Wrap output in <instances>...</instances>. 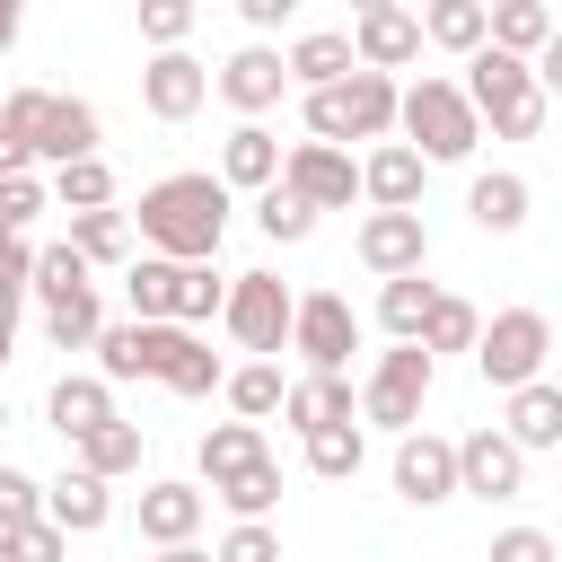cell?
<instances>
[{"label": "cell", "mask_w": 562, "mask_h": 562, "mask_svg": "<svg viewBox=\"0 0 562 562\" xmlns=\"http://www.w3.org/2000/svg\"><path fill=\"white\" fill-rule=\"evenodd\" d=\"M281 351H299L316 378H342L351 351H360L351 299H342V290H299V299H290V342H281Z\"/></svg>", "instance_id": "10"}, {"label": "cell", "mask_w": 562, "mask_h": 562, "mask_svg": "<svg viewBox=\"0 0 562 562\" xmlns=\"http://www.w3.org/2000/svg\"><path fill=\"white\" fill-rule=\"evenodd\" d=\"M395 492H404L413 509L457 501V439H439V430H395Z\"/></svg>", "instance_id": "12"}, {"label": "cell", "mask_w": 562, "mask_h": 562, "mask_svg": "<svg viewBox=\"0 0 562 562\" xmlns=\"http://www.w3.org/2000/svg\"><path fill=\"white\" fill-rule=\"evenodd\" d=\"M53 193H44V176L35 167H18V176H0V211H9V228H26L35 211H44Z\"/></svg>", "instance_id": "47"}, {"label": "cell", "mask_w": 562, "mask_h": 562, "mask_svg": "<svg viewBox=\"0 0 562 562\" xmlns=\"http://www.w3.org/2000/svg\"><path fill=\"white\" fill-rule=\"evenodd\" d=\"M483 44L536 61V53L553 44V9H544V0H483Z\"/></svg>", "instance_id": "23"}, {"label": "cell", "mask_w": 562, "mask_h": 562, "mask_svg": "<svg viewBox=\"0 0 562 562\" xmlns=\"http://www.w3.org/2000/svg\"><path fill=\"white\" fill-rule=\"evenodd\" d=\"M61 211H105L114 202V167L105 158H70V167H53V184H44Z\"/></svg>", "instance_id": "37"}, {"label": "cell", "mask_w": 562, "mask_h": 562, "mask_svg": "<svg viewBox=\"0 0 562 562\" xmlns=\"http://www.w3.org/2000/svg\"><path fill=\"white\" fill-rule=\"evenodd\" d=\"M430 299H439V281L395 272V281H378V325H386L395 342H413V334H422V316H430Z\"/></svg>", "instance_id": "34"}, {"label": "cell", "mask_w": 562, "mask_h": 562, "mask_svg": "<svg viewBox=\"0 0 562 562\" xmlns=\"http://www.w3.org/2000/svg\"><path fill=\"white\" fill-rule=\"evenodd\" d=\"M220 290H228V281H220L211 263H176V307H167V325H211V316H220Z\"/></svg>", "instance_id": "41"}, {"label": "cell", "mask_w": 562, "mask_h": 562, "mask_svg": "<svg viewBox=\"0 0 562 562\" xmlns=\"http://www.w3.org/2000/svg\"><path fill=\"white\" fill-rule=\"evenodd\" d=\"M281 386H290V378H281V360H246V369H228V378H220V395H228V413H237V422L281 413Z\"/></svg>", "instance_id": "35"}, {"label": "cell", "mask_w": 562, "mask_h": 562, "mask_svg": "<svg viewBox=\"0 0 562 562\" xmlns=\"http://www.w3.org/2000/svg\"><path fill=\"white\" fill-rule=\"evenodd\" d=\"M501 439H509L518 457H536V448H562V386H553V378H527V386H509V422H501Z\"/></svg>", "instance_id": "20"}, {"label": "cell", "mask_w": 562, "mask_h": 562, "mask_svg": "<svg viewBox=\"0 0 562 562\" xmlns=\"http://www.w3.org/2000/svg\"><path fill=\"white\" fill-rule=\"evenodd\" d=\"M281 422L307 439V430H334V422H360V395H351V378H290L281 386Z\"/></svg>", "instance_id": "19"}, {"label": "cell", "mask_w": 562, "mask_h": 562, "mask_svg": "<svg viewBox=\"0 0 562 562\" xmlns=\"http://www.w3.org/2000/svg\"><path fill=\"white\" fill-rule=\"evenodd\" d=\"M422 176H430V167H422L404 140H378V149L360 158V202H369V211H422Z\"/></svg>", "instance_id": "18"}, {"label": "cell", "mask_w": 562, "mask_h": 562, "mask_svg": "<svg viewBox=\"0 0 562 562\" xmlns=\"http://www.w3.org/2000/svg\"><path fill=\"white\" fill-rule=\"evenodd\" d=\"M281 70H290L299 88H334V79H342V70H360V61H351V35L316 26V35H299V44L281 53Z\"/></svg>", "instance_id": "30"}, {"label": "cell", "mask_w": 562, "mask_h": 562, "mask_svg": "<svg viewBox=\"0 0 562 562\" xmlns=\"http://www.w3.org/2000/svg\"><path fill=\"white\" fill-rule=\"evenodd\" d=\"M544 360H553V316L544 307H501L483 334H474V369L509 395V386H527V378H544Z\"/></svg>", "instance_id": "8"}, {"label": "cell", "mask_w": 562, "mask_h": 562, "mask_svg": "<svg viewBox=\"0 0 562 562\" xmlns=\"http://www.w3.org/2000/svg\"><path fill=\"white\" fill-rule=\"evenodd\" d=\"M527 202H536V184H527L518 167H492V176L465 184V211H474V228H492V237L527 228Z\"/></svg>", "instance_id": "25"}, {"label": "cell", "mask_w": 562, "mask_h": 562, "mask_svg": "<svg viewBox=\"0 0 562 562\" xmlns=\"http://www.w3.org/2000/svg\"><path fill=\"white\" fill-rule=\"evenodd\" d=\"M9 351H18V299L0 290V369H9Z\"/></svg>", "instance_id": "52"}, {"label": "cell", "mask_w": 562, "mask_h": 562, "mask_svg": "<svg viewBox=\"0 0 562 562\" xmlns=\"http://www.w3.org/2000/svg\"><path fill=\"white\" fill-rule=\"evenodd\" d=\"M193 18H202V0H140V44L149 53H176L193 35Z\"/></svg>", "instance_id": "43"}, {"label": "cell", "mask_w": 562, "mask_h": 562, "mask_svg": "<svg viewBox=\"0 0 562 562\" xmlns=\"http://www.w3.org/2000/svg\"><path fill=\"white\" fill-rule=\"evenodd\" d=\"M26 272H35V246H26L18 228H0V290H9V299H26Z\"/></svg>", "instance_id": "49"}, {"label": "cell", "mask_w": 562, "mask_h": 562, "mask_svg": "<svg viewBox=\"0 0 562 562\" xmlns=\"http://www.w3.org/2000/svg\"><path fill=\"white\" fill-rule=\"evenodd\" d=\"M413 18H422V44H439V53H457V61L483 44V0H422Z\"/></svg>", "instance_id": "33"}, {"label": "cell", "mask_w": 562, "mask_h": 562, "mask_svg": "<svg viewBox=\"0 0 562 562\" xmlns=\"http://www.w3.org/2000/svg\"><path fill=\"white\" fill-rule=\"evenodd\" d=\"M369 9H413V0H351V18H369Z\"/></svg>", "instance_id": "55"}, {"label": "cell", "mask_w": 562, "mask_h": 562, "mask_svg": "<svg viewBox=\"0 0 562 562\" xmlns=\"http://www.w3.org/2000/svg\"><path fill=\"white\" fill-rule=\"evenodd\" d=\"M202 509H211L202 483H149L140 492V536L149 544H193L202 536Z\"/></svg>", "instance_id": "22"}, {"label": "cell", "mask_w": 562, "mask_h": 562, "mask_svg": "<svg viewBox=\"0 0 562 562\" xmlns=\"http://www.w3.org/2000/svg\"><path fill=\"white\" fill-rule=\"evenodd\" d=\"M474 334H483V307H474V299H457V290H439L413 342H422V351L439 360V351H474Z\"/></svg>", "instance_id": "32"}, {"label": "cell", "mask_w": 562, "mask_h": 562, "mask_svg": "<svg viewBox=\"0 0 562 562\" xmlns=\"http://www.w3.org/2000/svg\"><path fill=\"white\" fill-rule=\"evenodd\" d=\"M272 176H281V140H272L263 123H237V132L220 140V184H228V193H263Z\"/></svg>", "instance_id": "24"}, {"label": "cell", "mask_w": 562, "mask_h": 562, "mask_svg": "<svg viewBox=\"0 0 562 562\" xmlns=\"http://www.w3.org/2000/svg\"><path fill=\"white\" fill-rule=\"evenodd\" d=\"M395 132H404V149H413L422 167H457V158H474V140H483L474 105H465L457 79H439V70H422L413 88H395Z\"/></svg>", "instance_id": "4"}, {"label": "cell", "mask_w": 562, "mask_h": 562, "mask_svg": "<svg viewBox=\"0 0 562 562\" xmlns=\"http://www.w3.org/2000/svg\"><path fill=\"white\" fill-rule=\"evenodd\" d=\"M457 97H465V105H474V123H492L501 140H536V132H544V79H536V61H518V53L474 44V53H465Z\"/></svg>", "instance_id": "3"}, {"label": "cell", "mask_w": 562, "mask_h": 562, "mask_svg": "<svg viewBox=\"0 0 562 562\" xmlns=\"http://www.w3.org/2000/svg\"><path fill=\"white\" fill-rule=\"evenodd\" d=\"M299 457H307V474H316V483H351V474L369 465V430H360V422L307 430V439H299Z\"/></svg>", "instance_id": "29"}, {"label": "cell", "mask_w": 562, "mask_h": 562, "mask_svg": "<svg viewBox=\"0 0 562 562\" xmlns=\"http://www.w3.org/2000/svg\"><path fill=\"white\" fill-rule=\"evenodd\" d=\"M492 562H562V544L544 527H501L492 536Z\"/></svg>", "instance_id": "48"}, {"label": "cell", "mask_w": 562, "mask_h": 562, "mask_svg": "<svg viewBox=\"0 0 562 562\" xmlns=\"http://www.w3.org/2000/svg\"><path fill=\"white\" fill-rule=\"evenodd\" d=\"M97 378L114 386V378H158L167 395H220V378H228V360L193 334V325H140V316H123V325H97Z\"/></svg>", "instance_id": "1"}, {"label": "cell", "mask_w": 562, "mask_h": 562, "mask_svg": "<svg viewBox=\"0 0 562 562\" xmlns=\"http://www.w3.org/2000/svg\"><path fill=\"white\" fill-rule=\"evenodd\" d=\"M457 492H474V501H518L527 492V457L501 439V422L457 439Z\"/></svg>", "instance_id": "13"}, {"label": "cell", "mask_w": 562, "mask_h": 562, "mask_svg": "<svg viewBox=\"0 0 562 562\" xmlns=\"http://www.w3.org/2000/svg\"><path fill=\"white\" fill-rule=\"evenodd\" d=\"M70 553V536L53 527V518H26V527H0V562H61Z\"/></svg>", "instance_id": "44"}, {"label": "cell", "mask_w": 562, "mask_h": 562, "mask_svg": "<svg viewBox=\"0 0 562 562\" xmlns=\"http://www.w3.org/2000/svg\"><path fill=\"white\" fill-rule=\"evenodd\" d=\"M26 290H35L44 307H61V299H79V290H97V281H88V263H79L70 246H35V272H26Z\"/></svg>", "instance_id": "40"}, {"label": "cell", "mask_w": 562, "mask_h": 562, "mask_svg": "<svg viewBox=\"0 0 562 562\" xmlns=\"http://www.w3.org/2000/svg\"><path fill=\"white\" fill-rule=\"evenodd\" d=\"M79 448V474H97V483H123V474H140V422H97L88 439H70Z\"/></svg>", "instance_id": "27"}, {"label": "cell", "mask_w": 562, "mask_h": 562, "mask_svg": "<svg viewBox=\"0 0 562 562\" xmlns=\"http://www.w3.org/2000/svg\"><path fill=\"white\" fill-rule=\"evenodd\" d=\"M0 228H9V211H0ZM18 237H26V228H18Z\"/></svg>", "instance_id": "57"}, {"label": "cell", "mask_w": 562, "mask_h": 562, "mask_svg": "<svg viewBox=\"0 0 562 562\" xmlns=\"http://www.w3.org/2000/svg\"><path fill=\"white\" fill-rule=\"evenodd\" d=\"M0 105H9V123L26 132V158H35V167H70V158H97V140H105V123H97V105H88V97L9 88Z\"/></svg>", "instance_id": "6"}, {"label": "cell", "mask_w": 562, "mask_h": 562, "mask_svg": "<svg viewBox=\"0 0 562 562\" xmlns=\"http://www.w3.org/2000/svg\"><path fill=\"white\" fill-rule=\"evenodd\" d=\"M123 220L140 228L149 255H167V263H211L220 237H228V184H220L211 167H184V176L140 184V211H123Z\"/></svg>", "instance_id": "2"}, {"label": "cell", "mask_w": 562, "mask_h": 562, "mask_svg": "<svg viewBox=\"0 0 562 562\" xmlns=\"http://www.w3.org/2000/svg\"><path fill=\"white\" fill-rule=\"evenodd\" d=\"M123 290H132V316H140V325H167V307H176V263H167V255H132Z\"/></svg>", "instance_id": "38"}, {"label": "cell", "mask_w": 562, "mask_h": 562, "mask_svg": "<svg viewBox=\"0 0 562 562\" xmlns=\"http://www.w3.org/2000/svg\"><path fill=\"white\" fill-rule=\"evenodd\" d=\"M351 255H360L378 281H395V272H422V263H430V228H422V211H369L360 237H351Z\"/></svg>", "instance_id": "14"}, {"label": "cell", "mask_w": 562, "mask_h": 562, "mask_svg": "<svg viewBox=\"0 0 562 562\" xmlns=\"http://www.w3.org/2000/svg\"><path fill=\"white\" fill-rule=\"evenodd\" d=\"M290 281L281 272H228V290H220V325H228V342L237 351H255V360H272L281 342H290Z\"/></svg>", "instance_id": "7"}, {"label": "cell", "mask_w": 562, "mask_h": 562, "mask_svg": "<svg viewBox=\"0 0 562 562\" xmlns=\"http://www.w3.org/2000/svg\"><path fill=\"white\" fill-rule=\"evenodd\" d=\"M149 562H211V553H202V544H158Z\"/></svg>", "instance_id": "54"}, {"label": "cell", "mask_w": 562, "mask_h": 562, "mask_svg": "<svg viewBox=\"0 0 562 562\" xmlns=\"http://www.w3.org/2000/svg\"><path fill=\"white\" fill-rule=\"evenodd\" d=\"M237 18H246V26H255V44H263L281 18H299V0H237Z\"/></svg>", "instance_id": "50"}, {"label": "cell", "mask_w": 562, "mask_h": 562, "mask_svg": "<svg viewBox=\"0 0 562 562\" xmlns=\"http://www.w3.org/2000/svg\"><path fill=\"white\" fill-rule=\"evenodd\" d=\"M18 26H26V0H0V53L18 44Z\"/></svg>", "instance_id": "53"}, {"label": "cell", "mask_w": 562, "mask_h": 562, "mask_svg": "<svg viewBox=\"0 0 562 562\" xmlns=\"http://www.w3.org/2000/svg\"><path fill=\"white\" fill-rule=\"evenodd\" d=\"M281 184L307 211H351L360 202V158L334 149V140H299V149H281Z\"/></svg>", "instance_id": "11"}, {"label": "cell", "mask_w": 562, "mask_h": 562, "mask_svg": "<svg viewBox=\"0 0 562 562\" xmlns=\"http://www.w3.org/2000/svg\"><path fill=\"white\" fill-rule=\"evenodd\" d=\"M61 246H70L88 272H97V263H132V220H123L114 202H105V211H70V237H61Z\"/></svg>", "instance_id": "28"}, {"label": "cell", "mask_w": 562, "mask_h": 562, "mask_svg": "<svg viewBox=\"0 0 562 562\" xmlns=\"http://www.w3.org/2000/svg\"><path fill=\"white\" fill-rule=\"evenodd\" d=\"M44 518H53L61 536H97V527L114 518V483H97V474H79V465H70V474H53V483H44Z\"/></svg>", "instance_id": "21"}, {"label": "cell", "mask_w": 562, "mask_h": 562, "mask_svg": "<svg viewBox=\"0 0 562 562\" xmlns=\"http://www.w3.org/2000/svg\"><path fill=\"white\" fill-rule=\"evenodd\" d=\"M97 325H105V307H97V290H79V299H61V307H44V342H53V351H88V342H97Z\"/></svg>", "instance_id": "42"}, {"label": "cell", "mask_w": 562, "mask_h": 562, "mask_svg": "<svg viewBox=\"0 0 562 562\" xmlns=\"http://www.w3.org/2000/svg\"><path fill=\"white\" fill-rule=\"evenodd\" d=\"M18 167H35V158H26V132H18L9 105H0V176H18Z\"/></svg>", "instance_id": "51"}, {"label": "cell", "mask_w": 562, "mask_h": 562, "mask_svg": "<svg viewBox=\"0 0 562 562\" xmlns=\"http://www.w3.org/2000/svg\"><path fill=\"white\" fill-rule=\"evenodd\" d=\"M255 228H263V237H272V246H299V237H307V228H316V211H307V202H299V193H290V184H281V176H272V184H263V193H255Z\"/></svg>", "instance_id": "39"}, {"label": "cell", "mask_w": 562, "mask_h": 562, "mask_svg": "<svg viewBox=\"0 0 562 562\" xmlns=\"http://www.w3.org/2000/svg\"><path fill=\"white\" fill-rule=\"evenodd\" d=\"M0 430H9V395H0Z\"/></svg>", "instance_id": "56"}, {"label": "cell", "mask_w": 562, "mask_h": 562, "mask_svg": "<svg viewBox=\"0 0 562 562\" xmlns=\"http://www.w3.org/2000/svg\"><path fill=\"white\" fill-rule=\"evenodd\" d=\"M211 501H220L228 518H272V501H281V457H255V465L220 474V483H211Z\"/></svg>", "instance_id": "31"}, {"label": "cell", "mask_w": 562, "mask_h": 562, "mask_svg": "<svg viewBox=\"0 0 562 562\" xmlns=\"http://www.w3.org/2000/svg\"><path fill=\"white\" fill-rule=\"evenodd\" d=\"M44 422H53L61 439H88L97 422H114V386H105V378H53Z\"/></svg>", "instance_id": "26"}, {"label": "cell", "mask_w": 562, "mask_h": 562, "mask_svg": "<svg viewBox=\"0 0 562 562\" xmlns=\"http://www.w3.org/2000/svg\"><path fill=\"white\" fill-rule=\"evenodd\" d=\"M211 562H281V527H272V518H237V527L211 544Z\"/></svg>", "instance_id": "45"}, {"label": "cell", "mask_w": 562, "mask_h": 562, "mask_svg": "<svg viewBox=\"0 0 562 562\" xmlns=\"http://www.w3.org/2000/svg\"><path fill=\"white\" fill-rule=\"evenodd\" d=\"M211 88H220V97H228V105H237L246 123H263V114L281 105L290 70H281V53H272V44H237V53L220 61V79H211Z\"/></svg>", "instance_id": "16"}, {"label": "cell", "mask_w": 562, "mask_h": 562, "mask_svg": "<svg viewBox=\"0 0 562 562\" xmlns=\"http://www.w3.org/2000/svg\"><path fill=\"white\" fill-rule=\"evenodd\" d=\"M193 457H202V483H220V474H237V465H255V457H272V448H263L255 422H211Z\"/></svg>", "instance_id": "36"}, {"label": "cell", "mask_w": 562, "mask_h": 562, "mask_svg": "<svg viewBox=\"0 0 562 562\" xmlns=\"http://www.w3.org/2000/svg\"><path fill=\"white\" fill-rule=\"evenodd\" d=\"M307 140H395V79L386 70H342L334 88H307Z\"/></svg>", "instance_id": "5"}, {"label": "cell", "mask_w": 562, "mask_h": 562, "mask_svg": "<svg viewBox=\"0 0 562 562\" xmlns=\"http://www.w3.org/2000/svg\"><path fill=\"white\" fill-rule=\"evenodd\" d=\"M351 61L360 70H413L422 61V18L413 9H369V18H351Z\"/></svg>", "instance_id": "17"}, {"label": "cell", "mask_w": 562, "mask_h": 562, "mask_svg": "<svg viewBox=\"0 0 562 562\" xmlns=\"http://www.w3.org/2000/svg\"><path fill=\"white\" fill-rule=\"evenodd\" d=\"M26 518H44V483L0 457V527H26Z\"/></svg>", "instance_id": "46"}, {"label": "cell", "mask_w": 562, "mask_h": 562, "mask_svg": "<svg viewBox=\"0 0 562 562\" xmlns=\"http://www.w3.org/2000/svg\"><path fill=\"white\" fill-rule=\"evenodd\" d=\"M430 378H439V360H430L422 342H395V351H378V369L360 378V422H378V430H422Z\"/></svg>", "instance_id": "9"}, {"label": "cell", "mask_w": 562, "mask_h": 562, "mask_svg": "<svg viewBox=\"0 0 562 562\" xmlns=\"http://www.w3.org/2000/svg\"><path fill=\"white\" fill-rule=\"evenodd\" d=\"M202 97H211V70H202L184 44L140 61V105H149L158 123H193V114H202Z\"/></svg>", "instance_id": "15"}]
</instances>
